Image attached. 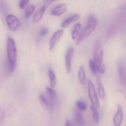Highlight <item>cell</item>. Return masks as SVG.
Here are the masks:
<instances>
[{"mask_svg":"<svg viewBox=\"0 0 126 126\" xmlns=\"http://www.w3.org/2000/svg\"><path fill=\"white\" fill-rule=\"evenodd\" d=\"M7 67L8 74L13 73L15 68L17 59V51L15 42L12 37H9L7 40Z\"/></svg>","mask_w":126,"mask_h":126,"instance_id":"1","label":"cell"},{"mask_svg":"<svg viewBox=\"0 0 126 126\" xmlns=\"http://www.w3.org/2000/svg\"><path fill=\"white\" fill-rule=\"evenodd\" d=\"M103 50L101 42L98 39L94 45L93 50L94 62L95 63L97 70L101 74L104 73L105 66L103 61Z\"/></svg>","mask_w":126,"mask_h":126,"instance_id":"2","label":"cell"},{"mask_svg":"<svg viewBox=\"0 0 126 126\" xmlns=\"http://www.w3.org/2000/svg\"><path fill=\"white\" fill-rule=\"evenodd\" d=\"M97 24V19L94 16H90L88 17L86 27L83 29L77 40V45H79L92 33L96 28Z\"/></svg>","mask_w":126,"mask_h":126,"instance_id":"3","label":"cell"},{"mask_svg":"<svg viewBox=\"0 0 126 126\" xmlns=\"http://www.w3.org/2000/svg\"><path fill=\"white\" fill-rule=\"evenodd\" d=\"M88 88L89 98L93 105L96 107H99V102L96 92L95 89L94 85L91 80H89L88 81Z\"/></svg>","mask_w":126,"mask_h":126,"instance_id":"4","label":"cell"},{"mask_svg":"<svg viewBox=\"0 0 126 126\" xmlns=\"http://www.w3.org/2000/svg\"><path fill=\"white\" fill-rule=\"evenodd\" d=\"M118 70L120 83L123 85L126 84V69L124 61L120 58L118 63Z\"/></svg>","mask_w":126,"mask_h":126,"instance_id":"5","label":"cell"},{"mask_svg":"<svg viewBox=\"0 0 126 126\" xmlns=\"http://www.w3.org/2000/svg\"><path fill=\"white\" fill-rule=\"evenodd\" d=\"M46 92L48 96V109L50 110H53L54 108L55 100L56 98V93L53 88L48 87H46Z\"/></svg>","mask_w":126,"mask_h":126,"instance_id":"6","label":"cell"},{"mask_svg":"<svg viewBox=\"0 0 126 126\" xmlns=\"http://www.w3.org/2000/svg\"><path fill=\"white\" fill-rule=\"evenodd\" d=\"M9 29L12 31H15L19 27V22L17 17L13 15H9L6 17Z\"/></svg>","mask_w":126,"mask_h":126,"instance_id":"7","label":"cell"},{"mask_svg":"<svg viewBox=\"0 0 126 126\" xmlns=\"http://www.w3.org/2000/svg\"><path fill=\"white\" fill-rule=\"evenodd\" d=\"M74 53V49L70 46L68 48L65 56V66L66 71L69 73L71 70V60Z\"/></svg>","mask_w":126,"mask_h":126,"instance_id":"8","label":"cell"},{"mask_svg":"<svg viewBox=\"0 0 126 126\" xmlns=\"http://www.w3.org/2000/svg\"><path fill=\"white\" fill-rule=\"evenodd\" d=\"M63 30H59L57 31L53 34L50 40L49 49L50 51L52 50L54 48L56 45L59 42L60 38L62 37L63 34Z\"/></svg>","mask_w":126,"mask_h":126,"instance_id":"9","label":"cell"},{"mask_svg":"<svg viewBox=\"0 0 126 126\" xmlns=\"http://www.w3.org/2000/svg\"><path fill=\"white\" fill-rule=\"evenodd\" d=\"M123 113L122 108L120 105H118V109L113 119L114 126H120L123 120Z\"/></svg>","mask_w":126,"mask_h":126,"instance_id":"10","label":"cell"},{"mask_svg":"<svg viewBox=\"0 0 126 126\" xmlns=\"http://www.w3.org/2000/svg\"><path fill=\"white\" fill-rule=\"evenodd\" d=\"M67 5L65 3L59 4L52 9L51 12V14L53 16H60L65 12L67 9Z\"/></svg>","mask_w":126,"mask_h":126,"instance_id":"11","label":"cell"},{"mask_svg":"<svg viewBox=\"0 0 126 126\" xmlns=\"http://www.w3.org/2000/svg\"><path fill=\"white\" fill-rule=\"evenodd\" d=\"M80 18L79 14H74L63 20L61 24V27L63 28H66L71 23L78 20Z\"/></svg>","mask_w":126,"mask_h":126,"instance_id":"12","label":"cell"},{"mask_svg":"<svg viewBox=\"0 0 126 126\" xmlns=\"http://www.w3.org/2000/svg\"><path fill=\"white\" fill-rule=\"evenodd\" d=\"M74 118L75 122L78 126H84L85 120L84 117L80 110L78 109H75L74 112Z\"/></svg>","mask_w":126,"mask_h":126,"instance_id":"13","label":"cell"},{"mask_svg":"<svg viewBox=\"0 0 126 126\" xmlns=\"http://www.w3.org/2000/svg\"><path fill=\"white\" fill-rule=\"evenodd\" d=\"M46 7V6L45 5L35 13L32 18L33 23L37 22L42 19L45 12Z\"/></svg>","mask_w":126,"mask_h":126,"instance_id":"14","label":"cell"},{"mask_svg":"<svg viewBox=\"0 0 126 126\" xmlns=\"http://www.w3.org/2000/svg\"><path fill=\"white\" fill-rule=\"evenodd\" d=\"M97 89L99 95L102 99H104L105 98V94L104 89L103 87L101 80L99 77H98L96 79Z\"/></svg>","mask_w":126,"mask_h":126,"instance_id":"15","label":"cell"},{"mask_svg":"<svg viewBox=\"0 0 126 126\" xmlns=\"http://www.w3.org/2000/svg\"><path fill=\"white\" fill-rule=\"evenodd\" d=\"M81 25L80 23H76L74 26L71 33V37L72 39L74 40L76 39L78 35L79 34V32L81 31Z\"/></svg>","mask_w":126,"mask_h":126,"instance_id":"16","label":"cell"},{"mask_svg":"<svg viewBox=\"0 0 126 126\" xmlns=\"http://www.w3.org/2000/svg\"><path fill=\"white\" fill-rule=\"evenodd\" d=\"M79 77L80 84L84 85L86 79L85 69L84 65H81L79 71Z\"/></svg>","mask_w":126,"mask_h":126,"instance_id":"17","label":"cell"},{"mask_svg":"<svg viewBox=\"0 0 126 126\" xmlns=\"http://www.w3.org/2000/svg\"><path fill=\"white\" fill-rule=\"evenodd\" d=\"M39 100L41 105L43 108L48 109V103L47 98L43 93L40 94L39 96Z\"/></svg>","mask_w":126,"mask_h":126,"instance_id":"18","label":"cell"},{"mask_svg":"<svg viewBox=\"0 0 126 126\" xmlns=\"http://www.w3.org/2000/svg\"><path fill=\"white\" fill-rule=\"evenodd\" d=\"M48 75L50 79V84L51 87H55L56 85V75L51 68H49L48 70Z\"/></svg>","mask_w":126,"mask_h":126,"instance_id":"19","label":"cell"},{"mask_svg":"<svg viewBox=\"0 0 126 126\" xmlns=\"http://www.w3.org/2000/svg\"><path fill=\"white\" fill-rule=\"evenodd\" d=\"M35 8L34 5H30L27 6L24 11V16L26 19L29 18L34 11Z\"/></svg>","mask_w":126,"mask_h":126,"instance_id":"20","label":"cell"},{"mask_svg":"<svg viewBox=\"0 0 126 126\" xmlns=\"http://www.w3.org/2000/svg\"><path fill=\"white\" fill-rule=\"evenodd\" d=\"M49 32V29L47 27H44L40 31L37 38V42H39L41 40L42 38L46 36Z\"/></svg>","mask_w":126,"mask_h":126,"instance_id":"21","label":"cell"},{"mask_svg":"<svg viewBox=\"0 0 126 126\" xmlns=\"http://www.w3.org/2000/svg\"><path fill=\"white\" fill-rule=\"evenodd\" d=\"M91 109L92 110L94 121L96 124H98L99 122L98 113L96 107L94 105H91Z\"/></svg>","mask_w":126,"mask_h":126,"instance_id":"22","label":"cell"},{"mask_svg":"<svg viewBox=\"0 0 126 126\" xmlns=\"http://www.w3.org/2000/svg\"><path fill=\"white\" fill-rule=\"evenodd\" d=\"M6 114L5 109L3 107H0V126L3 124L5 119Z\"/></svg>","mask_w":126,"mask_h":126,"instance_id":"23","label":"cell"},{"mask_svg":"<svg viewBox=\"0 0 126 126\" xmlns=\"http://www.w3.org/2000/svg\"><path fill=\"white\" fill-rule=\"evenodd\" d=\"M89 66H90L91 72L94 75H96L98 70H97V67H96L95 63L93 60L90 59L89 60Z\"/></svg>","mask_w":126,"mask_h":126,"instance_id":"24","label":"cell"},{"mask_svg":"<svg viewBox=\"0 0 126 126\" xmlns=\"http://www.w3.org/2000/svg\"><path fill=\"white\" fill-rule=\"evenodd\" d=\"M77 107L80 111H84L87 108L86 104L84 102L81 101H77L76 103Z\"/></svg>","mask_w":126,"mask_h":126,"instance_id":"25","label":"cell"},{"mask_svg":"<svg viewBox=\"0 0 126 126\" xmlns=\"http://www.w3.org/2000/svg\"><path fill=\"white\" fill-rule=\"evenodd\" d=\"M29 0H22L20 1L19 6L21 9H22L28 3Z\"/></svg>","mask_w":126,"mask_h":126,"instance_id":"26","label":"cell"},{"mask_svg":"<svg viewBox=\"0 0 126 126\" xmlns=\"http://www.w3.org/2000/svg\"><path fill=\"white\" fill-rule=\"evenodd\" d=\"M65 126H73L72 123L68 120H67L65 122Z\"/></svg>","mask_w":126,"mask_h":126,"instance_id":"27","label":"cell"}]
</instances>
